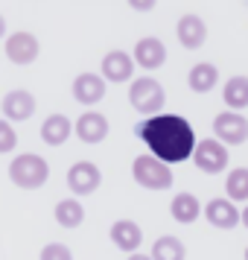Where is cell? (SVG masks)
<instances>
[{
    "instance_id": "7",
    "label": "cell",
    "mask_w": 248,
    "mask_h": 260,
    "mask_svg": "<svg viewBox=\"0 0 248 260\" xmlns=\"http://www.w3.org/2000/svg\"><path fill=\"white\" fill-rule=\"evenodd\" d=\"M102 184V170L94 161H76L67 170V187L73 196H91Z\"/></svg>"
},
{
    "instance_id": "12",
    "label": "cell",
    "mask_w": 248,
    "mask_h": 260,
    "mask_svg": "<svg viewBox=\"0 0 248 260\" xmlns=\"http://www.w3.org/2000/svg\"><path fill=\"white\" fill-rule=\"evenodd\" d=\"M0 111H3V117L9 120H29L36 114V96L24 91V88H15L9 94L3 96V103H0Z\"/></svg>"
},
{
    "instance_id": "25",
    "label": "cell",
    "mask_w": 248,
    "mask_h": 260,
    "mask_svg": "<svg viewBox=\"0 0 248 260\" xmlns=\"http://www.w3.org/2000/svg\"><path fill=\"white\" fill-rule=\"evenodd\" d=\"M38 260H73V251L64 243H47V246L41 248Z\"/></svg>"
},
{
    "instance_id": "16",
    "label": "cell",
    "mask_w": 248,
    "mask_h": 260,
    "mask_svg": "<svg viewBox=\"0 0 248 260\" xmlns=\"http://www.w3.org/2000/svg\"><path fill=\"white\" fill-rule=\"evenodd\" d=\"M108 237H111V243H114L120 251H129V254H137V248H140V243H143V231L134 219H117V222L111 225Z\"/></svg>"
},
{
    "instance_id": "17",
    "label": "cell",
    "mask_w": 248,
    "mask_h": 260,
    "mask_svg": "<svg viewBox=\"0 0 248 260\" xmlns=\"http://www.w3.org/2000/svg\"><path fill=\"white\" fill-rule=\"evenodd\" d=\"M169 213L178 225H193L201 216V202L193 196V193H175V199L169 202Z\"/></svg>"
},
{
    "instance_id": "20",
    "label": "cell",
    "mask_w": 248,
    "mask_h": 260,
    "mask_svg": "<svg viewBox=\"0 0 248 260\" xmlns=\"http://www.w3.org/2000/svg\"><path fill=\"white\" fill-rule=\"evenodd\" d=\"M53 216H56V222L61 225V228H79V225L85 222V208L79 199H61L56 202V211H53Z\"/></svg>"
},
{
    "instance_id": "26",
    "label": "cell",
    "mask_w": 248,
    "mask_h": 260,
    "mask_svg": "<svg viewBox=\"0 0 248 260\" xmlns=\"http://www.w3.org/2000/svg\"><path fill=\"white\" fill-rule=\"evenodd\" d=\"M129 6L134 9V12H149V9H152L155 3H149V0H140V3H137V0H131Z\"/></svg>"
},
{
    "instance_id": "11",
    "label": "cell",
    "mask_w": 248,
    "mask_h": 260,
    "mask_svg": "<svg viewBox=\"0 0 248 260\" xmlns=\"http://www.w3.org/2000/svg\"><path fill=\"white\" fill-rule=\"evenodd\" d=\"M175 38L184 50H199L207 41V24H204V18L193 15V12L181 15L175 24Z\"/></svg>"
},
{
    "instance_id": "27",
    "label": "cell",
    "mask_w": 248,
    "mask_h": 260,
    "mask_svg": "<svg viewBox=\"0 0 248 260\" xmlns=\"http://www.w3.org/2000/svg\"><path fill=\"white\" fill-rule=\"evenodd\" d=\"M129 260H152V254H140L137 251V254H129Z\"/></svg>"
},
{
    "instance_id": "5",
    "label": "cell",
    "mask_w": 248,
    "mask_h": 260,
    "mask_svg": "<svg viewBox=\"0 0 248 260\" xmlns=\"http://www.w3.org/2000/svg\"><path fill=\"white\" fill-rule=\"evenodd\" d=\"M213 135L225 146H242L248 141V117L239 111H222L213 117Z\"/></svg>"
},
{
    "instance_id": "15",
    "label": "cell",
    "mask_w": 248,
    "mask_h": 260,
    "mask_svg": "<svg viewBox=\"0 0 248 260\" xmlns=\"http://www.w3.org/2000/svg\"><path fill=\"white\" fill-rule=\"evenodd\" d=\"M73 129H76V138L82 143H102L108 138V120L99 111H85L82 117L73 123Z\"/></svg>"
},
{
    "instance_id": "19",
    "label": "cell",
    "mask_w": 248,
    "mask_h": 260,
    "mask_svg": "<svg viewBox=\"0 0 248 260\" xmlns=\"http://www.w3.org/2000/svg\"><path fill=\"white\" fill-rule=\"evenodd\" d=\"M70 132H76L70 126V117L64 114H50L44 123H41V141L47 146H61V143L70 138Z\"/></svg>"
},
{
    "instance_id": "28",
    "label": "cell",
    "mask_w": 248,
    "mask_h": 260,
    "mask_svg": "<svg viewBox=\"0 0 248 260\" xmlns=\"http://www.w3.org/2000/svg\"><path fill=\"white\" fill-rule=\"evenodd\" d=\"M242 225L248 228V205H245V211H242Z\"/></svg>"
},
{
    "instance_id": "21",
    "label": "cell",
    "mask_w": 248,
    "mask_h": 260,
    "mask_svg": "<svg viewBox=\"0 0 248 260\" xmlns=\"http://www.w3.org/2000/svg\"><path fill=\"white\" fill-rule=\"evenodd\" d=\"M222 100L231 111L248 108V76H231L222 88Z\"/></svg>"
},
{
    "instance_id": "1",
    "label": "cell",
    "mask_w": 248,
    "mask_h": 260,
    "mask_svg": "<svg viewBox=\"0 0 248 260\" xmlns=\"http://www.w3.org/2000/svg\"><path fill=\"white\" fill-rule=\"evenodd\" d=\"M134 135L140 138L152 155L164 164H181L196 155V132L190 126L187 117L181 114H158L134 126Z\"/></svg>"
},
{
    "instance_id": "14",
    "label": "cell",
    "mask_w": 248,
    "mask_h": 260,
    "mask_svg": "<svg viewBox=\"0 0 248 260\" xmlns=\"http://www.w3.org/2000/svg\"><path fill=\"white\" fill-rule=\"evenodd\" d=\"M134 61L140 64L143 71H158L161 64L166 61V47H164V41L161 38H155V36H146L140 38L137 44H134Z\"/></svg>"
},
{
    "instance_id": "13",
    "label": "cell",
    "mask_w": 248,
    "mask_h": 260,
    "mask_svg": "<svg viewBox=\"0 0 248 260\" xmlns=\"http://www.w3.org/2000/svg\"><path fill=\"white\" fill-rule=\"evenodd\" d=\"M204 219L213 225V228H234V225L242 222V213L236 211V205L231 199H210L204 205Z\"/></svg>"
},
{
    "instance_id": "8",
    "label": "cell",
    "mask_w": 248,
    "mask_h": 260,
    "mask_svg": "<svg viewBox=\"0 0 248 260\" xmlns=\"http://www.w3.org/2000/svg\"><path fill=\"white\" fill-rule=\"evenodd\" d=\"M3 53H6V59L15 61V64H32L38 59V53H41V44H38V38L32 32H12V36L6 38V44H3Z\"/></svg>"
},
{
    "instance_id": "9",
    "label": "cell",
    "mask_w": 248,
    "mask_h": 260,
    "mask_svg": "<svg viewBox=\"0 0 248 260\" xmlns=\"http://www.w3.org/2000/svg\"><path fill=\"white\" fill-rule=\"evenodd\" d=\"M134 56H129L126 50H108L105 56H102V79L105 82H131V76H134Z\"/></svg>"
},
{
    "instance_id": "3",
    "label": "cell",
    "mask_w": 248,
    "mask_h": 260,
    "mask_svg": "<svg viewBox=\"0 0 248 260\" xmlns=\"http://www.w3.org/2000/svg\"><path fill=\"white\" fill-rule=\"evenodd\" d=\"M131 178L146 190H169L172 181H175L169 164L158 161L155 155H137L131 161Z\"/></svg>"
},
{
    "instance_id": "2",
    "label": "cell",
    "mask_w": 248,
    "mask_h": 260,
    "mask_svg": "<svg viewBox=\"0 0 248 260\" xmlns=\"http://www.w3.org/2000/svg\"><path fill=\"white\" fill-rule=\"evenodd\" d=\"M9 178H12L15 187L21 190H38L50 178V164L36 152L15 155L12 164H9Z\"/></svg>"
},
{
    "instance_id": "23",
    "label": "cell",
    "mask_w": 248,
    "mask_h": 260,
    "mask_svg": "<svg viewBox=\"0 0 248 260\" xmlns=\"http://www.w3.org/2000/svg\"><path fill=\"white\" fill-rule=\"evenodd\" d=\"M225 193L231 202H248V167H236L225 178Z\"/></svg>"
},
{
    "instance_id": "29",
    "label": "cell",
    "mask_w": 248,
    "mask_h": 260,
    "mask_svg": "<svg viewBox=\"0 0 248 260\" xmlns=\"http://www.w3.org/2000/svg\"><path fill=\"white\" fill-rule=\"evenodd\" d=\"M245 260H248V248H245Z\"/></svg>"
},
{
    "instance_id": "18",
    "label": "cell",
    "mask_w": 248,
    "mask_h": 260,
    "mask_svg": "<svg viewBox=\"0 0 248 260\" xmlns=\"http://www.w3.org/2000/svg\"><path fill=\"white\" fill-rule=\"evenodd\" d=\"M187 85H190V91H196V94H207V91H213L219 85V68L210 64V61L193 64L187 73Z\"/></svg>"
},
{
    "instance_id": "6",
    "label": "cell",
    "mask_w": 248,
    "mask_h": 260,
    "mask_svg": "<svg viewBox=\"0 0 248 260\" xmlns=\"http://www.w3.org/2000/svg\"><path fill=\"white\" fill-rule=\"evenodd\" d=\"M228 146L222 141H216V138H207V141H199L196 146V155H193V164L199 167L201 173H207V176H219L228 170Z\"/></svg>"
},
{
    "instance_id": "4",
    "label": "cell",
    "mask_w": 248,
    "mask_h": 260,
    "mask_svg": "<svg viewBox=\"0 0 248 260\" xmlns=\"http://www.w3.org/2000/svg\"><path fill=\"white\" fill-rule=\"evenodd\" d=\"M129 103H131L134 111L158 117V111L166 106V91H164V85L158 82V79L140 76V79H134V82L129 85Z\"/></svg>"
},
{
    "instance_id": "10",
    "label": "cell",
    "mask_w": 248,
    "mask_h": 260,
    "mask_svg": "<svg viewBox=\"0 0 248 260\" xmlns=\"http://www.w3.org/2000/svg\"><path fill=\"white\" fill-rule=\"evenodd\" d=\"M73 100L79 106H96L108 91V82L102 79V73H79L70 85Z\"/></svg>"
},
{
    "instance_id": "22",
    "label": "cell",
    "mask_w": 248,
    "mask_h": 260,
    "mask_svg": "<svg viewBox=\"0 0 248 260\" xmlns=\"http://www.w3.org/2000/svg\"><path fill=\"white\" fill-rule=\"evenodd\" d=\"M152 260H187V248L184 243L172 234H164L155 240L152 246Z\"/></svg>"
},
{
    "instance_id": "24",
    "label": "cell",
    "mask_w": 248,
    "mask_h": 260,
    "mask_svg": "<svg viewBox=\"0 0 248 260\" xmlns=\"http://www.w3.org/2000/svg\"><path fill=\"white\" fill-rule=\"evenodd\" d=\"M15 146H18V135H15L12 123L9 120H0V155L15 152Z\"/></svg>"
}]
</instances>
